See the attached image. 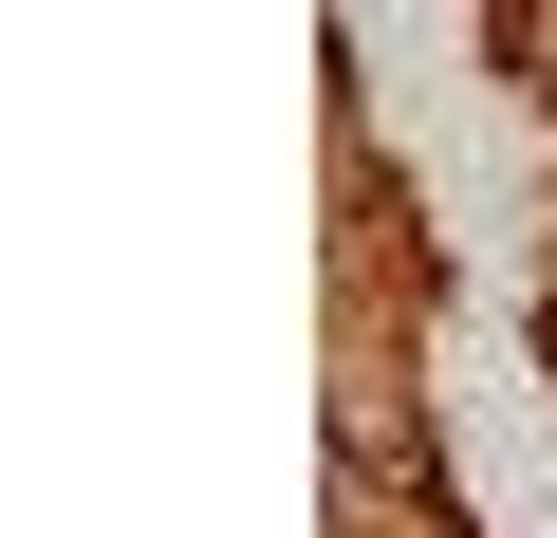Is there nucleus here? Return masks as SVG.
Segmentation results:
<instances>
[{"mask_svg":"<svg viewBox=\"0 0 557 538\" xmlns=\"http://www.w3.org/2000/svg\"><path fill=\"white\" fill-rule=\"evenodd\" d=\"M483 57H502V75H520V93H557V20H539V0H520V20H502V38H483Z\"/></svg>","mask_w":557,"mask_h":538,"instance_id":"f257e3e1","label":"nucleus"},{"mask_svg":"<svg viewBox=\"0 0 557 538\" xmlns=\"http://www.w3.org/2000/svg\"><path fill=\"white\" fill-rule=\"evenodd\" d=\"M539 353H557V298H539Z\"/></svg>","mask_w":557,"mask_h":538,"instance_id":"f03ea898","label":"nucleus"}]
</instances>
